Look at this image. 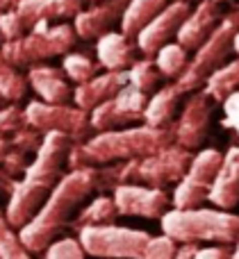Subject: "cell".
I'll return each mask as SVG.
<instances>
[{"label": "cell", "mask_w": 239, "mask_h": 259, "mask_svg": "<svg viewBox=\"0 0 239 259\" xmlns=\"http://www.w3.org/2000/svg\"><path fill=\"white\" fill-rule=\"evenodd\" d=\"M153 62L162 77H180V73L189 64V57H187V50L180 44H167L155 53Z\"/></svg>", "instance_id": "27"}, {"label": "cell", "mask_w": 239, "mask_h": 259, "mask_svg": "<svg viewBox=\"0 0 239 259\" xmlns=\"http://www.w3.org/2000/svg\"><path fill=\"white\" fill-rule=\"evenodd\" d=\"M82 250L91 257L103 259H144L146 243L150 241L148 232L121 225H87L77 234Z\"/></svg>", "instance_id": "8"}, {"label": "cell", "mask_w": 239, "mask_h": 259, "mask_svg": "<svg viewBox=\"0 0 239 259\" xmlns=\"http://www.w3.org/2000/svg\"><path fill=\"white\" fill-rule=\"evenodd\" d=\"M191 152L178 143L162 148L146 157H137L130 161H121L109 168H98V191L116 189L118 184H141L150 189H164L185 178L191 164Z\"/></svg>", "instance_id": "4"}, {"label": "cell", "mask_w": 239, "mask_h": 259, "mask_svg": "<svg viewBox=\"0 0 239 259\" xmlns=\"http://www.w3.org/2000/svg\"><path fill=\"white\" fill-rule=\"evenodd\" d=\"M160 223L162 232L176 243H232L239 239V216L223 209H169Z\"/></svg>", "instance_id": "5"}, {"label": "cell", "mask_w": 239, "mask_h": 259, "mask_svg": "<svg viewBox=\"0 0 239 259\" xmlns=\"http://www.w3.org/2000/svg\"><path fill=\"white\" fill-rule=\"evenodd\" d=\"M230 250L226 246H210V248H196L191 259H230Z\"/></svg>", "instance_id": "37"}, {"label": "cell", "mask_w": 239, "mask_h": 259, "mask_svg": "<svg viewBox=\"0 0 239 259\" xmlns=\"http://www.w3.org/2000/svg\"><path fill=\"white\" fill-rule=\"evenodd\" d=\"M137 46L121 32H105L103 36L96 39V57H98V66L105 71H128L135 59Z\"/></svg>", "instance_id": "21"}, {"label": "cell", "mask_w": 239, "mask_h": 259, "mask_svg": "<svg viewBox=\"0 0 239 259\" xmlns=\"http://www.w3.org/2000/svg\"><path fill=\"white\" fill-rule=\"evenodd\" d=\"M98 191V168H75L62 175L57 187L48 196L34 219L18 230L21 243L27 252H41L50 246L53 237H57L66 225H73L75 209Z\"/></svg>", "instance_id": "2"}, {"label": "cell", "mask_w": 239, "mask_h": 259, "mask_svg": "<svg viewBox=\"0 0 239 259\" xmlns=\"http://www.w3.org/2000/svg\"><path fill=\"white\" fill-rule=\"evenodd\" d=\"M126 84H128V71H105L100 75L91 77L85 84H77L73 89V103H75V107L91 112L98 105H103L105 100L114 98Z\"/></svg>", "instance_id": "18"}, {"label": "cell", "mask_w": 239, "mask_h": 259, "mask_svg": "<svg viewBox=\"0 0 239 259\" xmlns=\"http://www.w3.org/2000/svg\"><path fill=\"white\" fill-rule=\"evenodd\" d=\"M189 12H191V7L187 0H171L153 21L146 23V25L137 32V48H139L146 57L155 55L162 46H167L169 41L176 36L178 27L185 23Z\"/></svg>", "instance_id": "13"}, {"label": "cell", "mask_w": 239, "mask_h": 259, "mask_svg": "<svg viewBox=\"0 0 239 259\" xmlns=\"http://www.w3.org/2000/svg\"><path fill=\"white\" fill-rule=\"evenodd\" d=\"M0 259H32L25 246L21 243L18 232L5 219L3 209H0Z\"/></svg>", "instance_id": "30"}, {"label": "cell", "mask_w": 239, "mask_h": 259, "mask_svg": "<svg viewBox=\"0 0 239 259\" xmlns=\"http://www.w3.org/2000/svg\"><path fill=\"white\" fill-rule=\"evenodd\" d=\"M212 3H217V5H219V3H228V0H212Z\"/></svg>", "instance_id": "44"}, {"label": "cell", "mask_w": 239, "mask_h": 259, "mask_svg": "<svg viewBox=\"0 0 239 259\" xmlns=\"http://www.w3.org/2000/svg\"><path fill=\"white\" fill-rule=\"evenodd\" d=\"M208 200L219 209L228 211L239 202V146L228 148L217 175L212 180Z\"/></svg>", "instance_id": "19"}, {"label": "cell", "mask_w": 239, "mask_h": 259, "mask_svg": "<svg viewBox=\"0 0 239 259\" xmlns=\"http://www.w3.org/2000/svg\"><path fill=\"white\" fill-rule=\"evenodd\" d=\"M160 80H162V75H160L155 62L148 57L137 59V62L128 68V84H132L135 89L144 91V94H150V91L160 84Z\"/></svg>", "instance_id": "29"}, {"label": "cell", "mask_w": 239, "mask_h": 259, "mask_svg": "<svg viewBox=\"0 0 239 259\" xmlns=\"http://www.w3.org/2000/svg\"><path fill=\"white\" fill-rule=\"evenodd\" d=\"M116 216H118V211H116V205H114V198L98 196L96 200H91L89 207H85V209L73 219V225H75V228H87V225H109Z\"/></svg>", "instance_id": "25"}, {"label": "cell", "mask_w": 239, "mask_h": 259, "mask_svg": "<svg viewBox=\"0 0 239 259\" xmlns=\"http://www.w3.org/2000/svg\"><path fill=\"white\" fill-rule=\"evenodd\" d=\"M203 91L214 103H223L230 94L239 91V57L232 59V62H226L221 68H217L205 80Z\"/></svg>", "instance_id": "24"}, {"label": "cell", "mask_w": 239, "mask_h": 259, "mask_svg": "<svg viewBox=\"0 0 239 259\" xmlns=\"http://www.w3.org/2000/svg\"><path fill=\"white\" fill-rule=\"evenodd\" d=\"M212 118V98L205 91H194L187 98L180 118L173 125V141L185 150H196L205 141Z\"/></svg>", "instance_id": "12"}, {"label": "cell", "mask_w": 239, "mask_h": 259, "mask_svg": "<svg viewBox=\"0 0 239 259\" xmlns=\"http://www.w3.org/2000/svg\"><path fill=\"white\" fill-rule=\"evenodd\" d=\"M41 141H44V134L41 132H36L34 127H30V125H25V127H21L18 132H14V137L9 139V146L14 148V150H21V152H34L36 155V150L41 148Z\"/></svg>", "instance_id": "31"}, {"label": "cell", "mask_w": 239, "mask_h": 259, "mask_svg": "<svg viewBox=\"0 0 239 259\" xmlns=\"http://www.w3.org/2000/svg\"><path fill=\"white\" fill-rule=\"evenodd\" d=\"M14 12L27 32L36 23L75 18V14L82 12V0H18L14 5Z\"/></svg>", "instance_id": "16"}, {"label": "cell", "mask_w": 239, "mask_h": 259, "mask_svg": "<svg viewBox=\"0 0 239 259\" xmlns=\"http://www.w3.org/2000/svg\"><path fill=\"white\" fill-rule=\"evenodd\" d=\"M196 252V246H191V243H185V246L178 250V255H176V259H191V255Z\"/></svg>", "instance_id": "39"}, {"label": "cell", "mask_w": 239, "mask_h": 259, "mask_svg": "<svg viewBox=\"0 0 239 259\" xmlns=\"http://www.w3.org/2000/svg\"><path fill=\"white\" fill-rule=\"evenodd\" d=\"M0 100H3V98H0Z\"/></svg>", "instance_id": "45"}, {"label": "cell", "mask_w": 239, "mask_h": 259, "mask_svg": "<svg viewBox=\"0 0 239 259\" xmlns=\"http://www.w3.org/2000/svg\"><path fill=\"white\" fill-rule=\"evenodd\" d=\"M221 161L223 155L214 148H205V150L196 152L191 157V164L187 168L185 178L173 189V209H196V207L203 205L208 200L210 187H212V180Z\"/></svg>", "instance_id": "10"}, {"label": "cell", "mask_w": 239, "mask_h": 259, "mask_svg": "<svg viewBox=\"0 0 239 259\" xmlns=\"http://www.w3.org/2000/svg\"><path fill=\"white\" fill-rule=\"evenodd\" d=\"M232 53H237V55H239V32L235 34V41H232Z\"/></svg>", "instance_id": "42"}, {"label": "cell", "mask_w": 239, "mask_h": 259, "mask_svg": "<svg viewBox=\"0 0 239 259\" xmlns=\"http://www.w3.org/2000/svg\"><path fill=\"white\" fill-rule=\"evenodd\" d=\"M27 94V77L18 73L0 53V98L7 103H18Z\"/></svg>", "instance_id": "26"}, {"label": "cell", "mask_w": 239, "mask_h": 259, "mask_svg": "<svg viewBox=\"0 0 239 259\" xmlns=\"http://www.w3.org/2000/svg\"><path fill=\"white\" fill-rule=\"evenodd\" d=\"M77 34L71 23H36L21 39L3 41L0 53L14 68H30L46 59L64 57L75 46Z\"/></svg>", "instance_id": "6"}, {"label": "cell", "mask_w": 239, "mask_h": 259, "mask_svg": "<svg viewBox=\"0 0 239 259\" xmlns=\"http://www.w3.org/2000/svg\"><path fill=\"white\" fill-rule=\"evenodd\" d=\"M25 123L36 132H62L71 139V143H85L89 139V112L73 105H48L41 100H32L23 109Z\"/></svg>", "instance_id": "9"}, {"label": "cell", "mask_w": 239, "mask_h": 259, "mask_svg": "<svg viewBox=\"0 0 239 259\" xmlns=\"http://www.w3.org/2000/svg\"><path fill=\"white\" fill-rule=\"evenodd\" d=\"M14 187H16V180L9 178V175L0 168V193H12Z\"/></svg>", "instance_id": "38"}, {"label": "cell", "mask_w": 239, "mask_h": 259, "mask_svg": "<svg viewBox=\"0 0 239 259\" xmlns=\"http://www.w3.org/2000/svg\"><path fill=\"white\" fill-rule=\"evenodd\" d=\"M25 125L27 123L23 116V109H18L14 103H9L7 107H0V134H14Z\"/></svg>", "instance_id": "34"}, {"label": "cell", "mask_w": 239, "mask_h": 259, "mask_svg": "<svg viewBox=\"0 0 239 259\" xmlns=\"http://www.w3.org/2000/svg\"><path fill=\"white\" fill-rule=\"evenodd\" d=\"M71 139L62 132H46L41 148L36 150L34 161H30L21 180H16V187L9 193V202L5 209V219L9 221L14 230H21L27 225L34 214L44 207L53 189L64 175Z\"/></svg>", "instance_id": "1"}, {"label": "cell", "mask_w": 239, "mask_h": 259, "mask_svg": "<svg viewBox=\"0 0 239 259\" xmlns=\"http://www.w3.org/2000/svg\"><path fill=\"white\" fill-rule=\"evenodd\" d=\"M237 32H239V12L226 14L219 21V25L212 30V34L196 48V55L189 59L185 71L180 73V77L176 82L180 94L198 91L205 84V80L228 62Z\"/></svg>", "instance_id": "7"}, {"label": "cell", "mask_w": 239, "mask_h": 259, "mask_svg": "<svg viewBox=\"0 0 239 259\" xmlns=\"http://www.w3.org/2000/svg\"><path fill=\"white\" fill-rule=\"evenodd\" d=\"M230 259H239V239H237V250H235V255H232Z\"/></svg>", "instance_id": "43"}, {"label": "cell", "mask_w": 239, "mask_h": 259, "mask_svg": "<svg viewBox=\"0 0 239 259\" xmlns=\"http://www.w3.org/2000/svg\"><path fill=\"white\" fill-rule=\"evenodd\" d=\"M173 143V127H148L132 125L109 132H96L85 143H73L68 150L66 164L71 170L91 168L98 164L112 161H130L137 157H146Z\"/></svg>", "instance_id": "3"}, {"label": "cell", "mask_w": 239, "mask_h": 259, "mask_svg": "<svg viewBox=\"0 0 239 259\" xmlns=\"http://www.w3.org/2000/svg\"><path fill=\"white\" fill-rule=\"evenodd\" d=\"M44 259H85V250L77 239H62L46 248Z\"/></svg>", "instance_id": "32"}, {"label": "cell", "mask_w": 239, "mask_h": 259, "mask_svg": "<svg viewBox=\"0 0 239 259\" xmlns=\"http://www.w3.org/2000/svg\"><path fill=\"white\" fill-rule=\"evenodd\" d=\"M27 84L36 91L41 103L66 105L73 100V89L68 87V80L62 68L34 64V66L27 68Z\"/></svg>", "instance_id": "20"}, {"label": "cell", "mask_w": 239, "mask_h": 259, "mask_svg": "<svg viewBox=\"0 0 239 259\" xmlns=\"http://www.w3.org/2000/svg\"><path fill=\"white\" fill-rule=\"evenodd\" d=\"M223 18L221 9L212 0H201L196 5L194 12H189V16L185 18L180 27L176 32V44H180L185 50H196L219 25V21Z\"/></svg>", "instance_id": "15"}, {"label": "cell", "mask_w": 239, "mask_h": 259, "mask_svg": "<svg viewBox=\"0 0 239 259\" xmlns=\"http://www.w3.org/2000/svg\"><path fill=\"white\" fill-rule=\"evenodd\" d=\"M9 148H12V146H9V141L3 137V134H0V159H3V157L9 152Z\"/></svg>", "instance_id": "41"}, {"label": "cell", "mask_w": 239, "mask_h": 259, "mask_svg": "<svg viewBox=\"0 0 239 259\" xmlns=\"http://www.w3.org/2000/svg\"><path fill=\"white\" fill-rule=\"evenodd\" d=\"M182 94L178 91L176 84H167L157 89L148 98L144 109V125L148 127H169L173 114H176L178 105H180Z\"/></svg>", "instance_id": "22"}, {"label": "cell", "mask_w": 239, "mask_h": 259, "mask_svg": "<svg viewBox=\"0 0 239 259\" xmlns=\"http://www.w3.org/2000/svg\"><path fill=\"white\" fill-rule=\"evenodd\" d=\"M112 198L118 216H144V219H162L171 202L164 189H150L141 184H118Z\"/></svg>", "instance_id": "14"}, {"label": "cell", "mask_w": 239, "mask_h": 259, "mask_svg": "<svg viewBox=\"0 0 239 259\" xmlns=\"http://www.w3.org/2000/svg\"><path fill=\"white\" fill-rule=\"evenodd\" d=\"M148 103V94L126 84L114 98L105 100L89 112V125L96 132L132 127L135 123H144V109Z\"/></svg>", "instance_id": "11"}, {"label": "cell", "mask_w": 239, "mask_h": 259, "mask_svg": "<svg viewBox=\"0 0 239 259\" xmlns=\"http://www.w3.org/2000/svg\"><path fill=\"white\" fill-rule=\"evenodd\" d=\"M16 3H18V0H0V16H3L5 12H9V9H12Z\"/></svg>", "instance_id": "40"}, {"label": "cell", "mask_w": 239, "mask_h": 259, "mask_svg": "<svg viewBox=\"0 0 239 259\" xmlns=\"http://www.w3.org/2000/svg\"><path fill=\"white\" fill-rule=\"evenodd\" d=\"M128 0H103L100 5L89 9H82L73 18V30L80 39H98L105 32L112 30L116 21H121V14L126 9Z\"/></svg>", "instance_id": "17"}, {"label": "cell", "mask_w": 239, "mask_h": 259, "mask_svg": "<svg viewBox=\"0 0 239 259\" xmlns=\"http://www.w3.org/2000/svg\"><path fill=\"white\" fill-rule=\"evenodd\" d=\"M23 34H25V27H23L21 18L16 16V12L12 7L9 12H5L0 16V36H3V41H14L21 39Z\"/></svg>", "instance_id": "35"}, {"label": "cell", "mask_w": 239, "mask_h": 259, "mask_svg": "<svg viewBox=\"0 0 239 259\" xmlns=\"http://www.w3.org/2000/svg\"><path fill=\"white\" fill-rule=\"evenodd\" d=\"M176 255H178V246L167 234L150 237V241L146 243L144 250V259H176Z\"/></svg>", "instance_id": "33"}, {"label": "cell", "mask_w": 239, "mask_h": 259, "mask_svg": "<svg viewBox=\"0 0 239 259\" xmlns=\"http://www.w3.org/2000/svg\"><path fill=\"white\" fill-rule=\"evenodd\" d=\"M169 5V0H128L126 9L121 14V34H126L128 39L130 36H137V32L150 23L164 7Z\"/></svg>", "instance_id": "23"}, {"label": "cell", "mask_w": 239, "mask_h": 259, "mask_svg": "<svg viewBox=\"0 0 239 259\" xmlns=\"http://www.w3.org/2000/svg\"><path fill=\"white\" fill-rule=\"evenodd\" d=\"M223 127L235 130L237 139H239V91L230 94L223 100Z\"/></svg>", "instance_id": "36"}, {"label": "cell", "mask_w": 239, "mask_h": 259, "mask_svg": "<svg viewBox=\"0 0 239 259\" xmlns=\"http://www.w3.org/2000/svg\"><path fill=\"white\" fill-rule=\"evenodd\" d=\"M62 71L66 75V80L75 82V84H85L91 77L98 75L100 66L98 62H94L91 57H87L82 53H68L62 59Z\"/></svg>", "instance_id": "28"}]
</instances>
